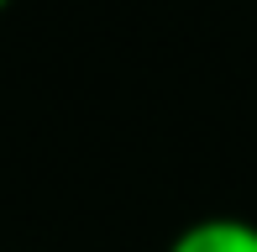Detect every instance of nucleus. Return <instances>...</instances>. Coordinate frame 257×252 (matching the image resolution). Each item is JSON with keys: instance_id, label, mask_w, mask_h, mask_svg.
Returning <instances> with one entry per match:
<instances>
[{"instance_id": "obj_2", "label": "nucleus", "mask_w": 257, "mask_h": 252, "mask_svg": "<svg viewBox=\"0 0 257 252\" xmlns=\"http://www.w3.org/2000/svg\"><path fill=\"white\" fill-rule=\"evenodd\" d=\"M11 6H16V0H0V16H6V11H11Z\"/></svg>"}, {"instance_id": "obj_1", "label": "nucleus", "mask_w": 257, "mask_h": 252, "mask_svg": "<svg viewBox=\"0 0 257 252\" xmlns=\"http://www.w3.org/2000/svg\"><path fill=\"white\" fill-rule=\"evenodd\" d=\"M163 252H257V221H247V215H200L184 231H173V242Z\"/></svg>"}]
</instances>
